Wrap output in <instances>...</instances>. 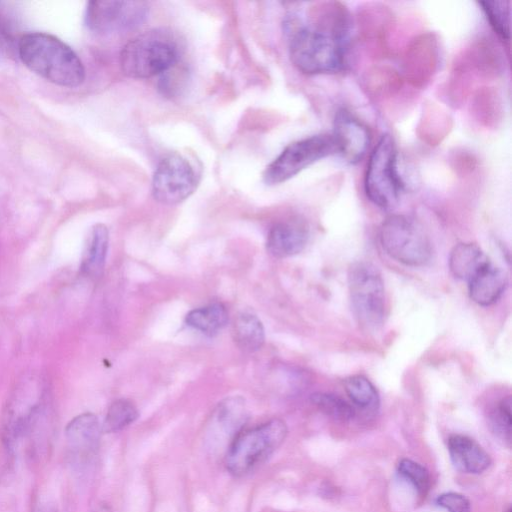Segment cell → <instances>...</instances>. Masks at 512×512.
<instances>
[{
  "instance_id": "cell-1",
  "label": "cell",
  "mask_w": 512,
  "mask_h": 512,
  "mask_svg": "<svg viewBox=\"0 0 512 512\" xmlns=\"http://www.w3.org/2000/svg\"><path fill=\"white\" fill-rule=\"evenodd\" d=\"M22 63L48 82L61 87H78L85 80V68L75 51L54 35L29 32L16 47Z\"/></svg>"
},
{
  "instance_id": "cell-2",
  "label": "cell",
  "mask_w": 512,
  "mask_h": 512,
  "mask_svg": "<svg viewBox=\"0 0 512 512\" xmlns=\"http://www.w3.org/2000/svg\"><path fill=\"white\" fill-rule=\"evenodd\" d=\"M505 69V59L497 43L480 37L463 48L454 58L444 87V96L453 107L461 106L480 81L498 78Z\"/></svg>"
},
{
  "instance_id": "cell-3",
  "label": "cell",
  "mask_w": 512,
  "mask_h": 512,
  "mask_svg": "<svg viewBox=\"0 0 512 512\" xmlns=\"http://www.w3.org/2000/svg\"><path fill=\"white\" fill-rule=\"evenodd\" d=\"M46 389L39 377H23L13 389L4 408L1 432L6 446L13 450L29 438L48 415Z\"/></svg>"
},
{
  "instance_id": "cell-4",
  "label": "cell",
  "mask_w": 512,
  "mask_h": 512,
  "mask_svg": "<svg viewBox=\"0 0 512 512\" xmlns=\"http://www.w3.org/2000/svg\"><path fill=\"white\" fill-rule=\"evenodd\" d=\"M288 433L286 423L273 418L244 428L227 445L224 464L234 477H243L264 464L282 445Z\"/></svg>"
},
{
  "instance_id": "cell-5",
  "label": "cell",
  "mask_w": 512,
  "mask_h": 512,
  "mask_svg": "<svg viewBox=\"0 0 512 512\" xmlns=\"http://www.w3.org/2000/svg\"><path fill=\"white\" fill-rule=\"evenodd\" d=\"M179 46L170 32L153 29L127 42L120 53L123 73L131 78L144 79L163 74L178 61Z\"/></svg>"
},
{
  "instance_id": "cell-6",
  "label": "cell",
  "mask_w": 512,
  "mask_h": 512,
  "mask_svg": "<svg viewBox=\"0 0 512 512\" xmlns=\"http://www.w3.org/2000/svg\"><path fill=\"white\" fill-rule=\"evenodd\" d=\"M345 44L310 27L296 29L289 41L292 64L304 74H332L345 67Z\"/></svg>"
},
{
  "instance_id": "cell-7",
  "label": "cell",
  "mask_w": 512,
  "mask_h": 512,
  "mask_svg": "<svg viewBox=\"0 0 512 512\" xmlns=\"http://www.w3.org/2000/svg\"><path fill=\"white\" fill-rule=\"evenodd\" d=\"M364 189L369 200L382 209L393 207L404 190L397 167L396 144L388 133L380 137L370 155Z\"/></svg>"
},
{
  "instance_id": "cell-8",
  "label": "cell",
  "mask_w": 512,
  "mask_h": 512,
  "mask_svg": "<svg viewBox=\"0 0 512 512\" xmlns=\"http://www.w3.org/2000/svg\"><path fill=\"white\" fill-rule=\"evenodd\" d=\"M348 286L358 323L366 330L378 329L385 316V291L377 267L365 261L353 263L348 271Z\"/></svg>"
},
{
  "instance_id": "cell-9",
  "label": "cell",
  "mask_w": 512,
  "mask_h": 512,
  "mask_svg": "<svg viewBox=\"0 0 512 512\" xmlns=\"http://www.w3.org/2000/svg\"><path fill=\"white\" fill-rule=\"evenodd\" d=\"M379 240L391 258L407 266H422L432 255L430 240L422 226L405 215L386 218L380 227Z\"/></svg>"
},
{
  "instance_id": "cell-10",
  "label": "cell",
  "mask_w": 512,
  "mask_h": 512,
  "mask_svg": "<svg viewBox=\"0 0 512 512\" xmlns=\"http://www.w3.org/2000/svg\"><path fill=\"white\" fill-rule=\"evenodd\" d=\"M336 152V142L328 134H317L292 142L266 167L264 182L268 185L283 183Z\"/></svg>"
},
{
  "instance_id": "cell-11",
  "label": "cell",
  "mask_w": 512,
  "mask_h": 512,
  "mask_svg": "<svg viewBox=\"0 0 512 512\" xmlns=\"http://www.w3.org/2000/svg\"><path fill=\"white\" fill-rule=\"evenodd\" d=\"M199 180V172L186 156L169 153L160 160L153 174L152 195L162 204H178L194 193Z\"/></svg>"
},
{
  "instance_id": "cell-12",
  "label": "cell",
  "mask_w": 512,
  "mask_h": 512,
  "mask_svg": "<svg viewBox=\"0 0 512 512\" xmlns=\"http://www.w3.org/2000/svg\"><path fill=\"white\" fill-rule=\"evenodd\" d=\"M148 13L143 1H90L85 11V24L98 34H110L134 29Z\"/></svg>"
},
{
  "instance_id": "cell-13",
  "label": "cell",
  "mask_w": 512,
  "mask_h": 512,
  "mask_svg": "<svg viewBox=\"0 0 512 512\" xmlns=\"http://www.w3.org/2000/svg\"><path fill=\"white\" fill-rule=\"evenodd\" d=\"M440 65V44L433 32L414 36L406 45L401 57V75L415 89L427 87Z\"/></svg>"
},
{
  "instance_id": "cell-14",
  "label": "cell",
  "mask_w": 512,
  "mask_h": 512,
  "mask_svg": "<svg viewBox=\"0 0 512 512\" xmlns=\"http://www.w3.org/2000/svg\"><path fill=\"white\" fill-rule=\"evenodd\" d=\"M395 24V15L385 4L367 3L359 7L356 13L359 39L376 58L388 55L389 38Z\"/></svg>"
},
{
  "instance_id": "cell-15",
  "label": "cell",
  "mask_w": 512,
  "mask_h": 512,
  "mask_svg": "<svg viewBox=\"0 0 512 512\" xmlns=\"http://www.w3.org/2000/svg\"><path fill=\"white\" fill-rule=\"evenodd\" d=\"M102 425L98 417L85 412L74 417L65 428L66 446L70 463L76 468H85L97 456Z\"/></svg>"
},
{
  "instance_id": "cell-16",
  "label": "cell",
  "mask_w": 512,
  "mask_h": 512,
  "mask_svg": "<svg viewBox=\"0 0 512 512\" xmlns=\"http://www.w3.org/2000/svg\"><path fill=\"white\" fill-rule=\"evenodd\" d=\"M333 138L338 152L352 164L359 162L370 144L368 128L347 109L337 110L333 121Z\"/></svg>"
},
{
  "instance_id": "cell-17",
  "label": "cell",
  "mask_w": 512,
  "mask_h": 512,
  "mask_svg": "<svg viewBox=\"0 0 512 512\" xmlns=\"http://www.w3.org/2000/svg\"><path fill=\"white\" fill-rule=\"evenodd\" d=\"M310 27L347 45L352 18L345 4L339 1H321L308 11Z\"/></svg>"
},
{
  "instance_id": "cell-18",
  "label": "cell",
  "mask_w": 512,
  "mask_h": 512,
  "mask_svg": "<svg viewBox=\"0 0 512 512\" xmlns=\"http://www.w3.org/2000/svg\"><path fill=\"white\" fill-rule=\"evenodd\" d=\"M309 238L305 220L292 217L275 223L267 236V250L276 258H287L300 253Z\"/></svg>"
},
{
  "instance_id": "cell-19",
  "label": "cell",
  "mask_w": 512,
  "mask_h": 512,
  "mask_svg": "<svg viewBox=\"0 0 512 512\" xmlns=\"http://www.w3.org/2000/svg\"><path fill=\"white\" fill-rule=\"evenodd\" d=\"M249 418V412L244 398L231 396L217 404L212 412L209 432L212 437L227 441V445L244 428Z\"/></svg>"
},
{
  "instance_id": "cell-20",
  "label": "cell",
  "mask_w": 512,
  "mask_h": 512,
  "mask_svg": "<svg viewBox=\"0 0 512 512\" xmlns=\"http://www.w3.org/2000/svg\"><path fill=\"white\" fill-rule=\"evenodd\" d=\"M404 83L400 71L388 64L372 65L361 77L363 91L377 104L390 102L399 96Z\"/></svg>"
},
{
  "instance_id": "cell-21",
  "label": "cell",
  "mask_w": 512,
  "mask_h": 512,
  "mask_svg": "<svg viewBox=\"0 0 512 512\" xmlns=\"http://www.w3.org/2000/svg\"><path fill=\"white\" fill-rule=\"evenodd\" d=\"M447 447L454 466L464 473L480 474L491 464L489 454L466 435H451Z\"/></svg>"
},
{
  "instance_id": "cell-22",
  "label": "cell",
  "mask_w": 512,
  "mask_h": 512,
  "mask_svg": "<svg viewBox=\"0 0 512 512\" xmlns=\"http://www.w3.org/2000/svg\"><path fill=\"white\" fill-rule=\"evenodd\" d=\"M453 118L441 105L427 101L416 125L417 137L426 145H439L452 131Z\"/></svg>"
},
{
  "instance_id": "cell-23",
  "label": "cell",
  "mask_w": 512,
  "mask_h": 512,
  "mask_svg": "<svg viewBox=\"0 0 512 512\" xmlns=\"http://www.w3.org/2000/svg\"><path fill=\"white\" fill-rule=\"evenodd\" d=\"M472 118L486 129H497L504 118V102L495 87L480 86L470 95Z\"/></svg>"
},
{
  "instance_id": "cell-24",
  "label": "cell",
  "mask_w": 512,
  "mask_h": 512,
  "mask_svg": "<svg viewBox=\"0 0 512 512\" xmlns=\"http://www.w3.org/2000/svg\"><path fill=\"white\" fill-rule=\"evenodd\" d=\"M507 284L505 271L490 262L468 281L469 296L478 305L489 306L501 297Z\"/></svg>"
},
{
  "instance_id": "cell-25",
  "label": "cell",
  "mask_w": 512,
  "mask_h": 512,
  "mask_svg": "<svg viewBox=\"0 0 512 512\" xmlns=\"http://www.w3.org/2000/svg\"><path fill=\"white\" fill-rule=\"evenodd\" d=\"M490 262L486 253L475 243H459L449 255L452 275L467 282Z\"/></svg>"
},
{
  "instance_id": "cell-26",
  "label": "cell",
  "mask_w": 512,
  "mask_h": 512,
  "mask_svg": "<svg viewBox=\"0 0 512 512\" xmlns=\"http://www.w3.org/2000/svg\"><path fill=\"white\" fill-rule=\"evenodd\" d=\"M109 246L108 228L101 223L94 225L88 235L81 260V273L91 279L99 277L104 269Z\"/></svg>"
},
{
  "instance_id": "cell-27",
  "label": "cell",
  "mask_w": 512,
  "mask_h": 512,
  "mask_svg": "<svg viewBox=\"0 0 512 512\" xmlns=\"http://www.w3.org/2000/svg\"><path fill=\"white\" fill-rule=\"evenodd\" d=\"M234 340L245 352H255L265 342V330L261 320L250 312L239 314L233 326Z\"/></svg>"
},
{
  "instance_id": "cell-28",
  "label": "cell",
  "mask_w": 512,
  "mask_h": 512,
  "mask_svg": "<svg viewBox=\"0 0 512 512\" xmlns=\"http://www.w3.org/2000/svg\"><path fill=\"white\" fill-rule=\"evenodd\" d=\"M191 328L206 335L213 336L221 331L228 322V312L221 303H212L191 310L185 317Z\"/></svg>"
},
{
  "instance_id": "cell-29",
  "label": "cell",
  "mask_w": 512,
  "mask_h": 512,
  "mask_svg": "<svg viewBox=\"0 0 512 512\" xmlns=\"http://www.w3.org/2000/svg\"><path fill=\"white\" fill-rule=\"evenodd\" d=\"M344 389L351 401L361 409L375 411L379 407V394L375 386L362 375L344 380Z\"/></svg>"
},
{
  "instance_id": "cell-30",
  "label": "cell",
  "mask_w": 512,
  "mask_h": 512,
  "mask_svg": "<svg viewBox=\"0 0 512 512\" xmlns=\"http://www.w3.org/2000/svg\"><path fill=\"white\" fill-rule=\"evenodd\" d=\"M139 417L136 405L128 399H117L110 404L102 425L105 433H115L123 430Z\"/></svg>"
},
{
  "instance_id": "cell-31",
  "label": "cell",
  "mask_w": 512,
  "mask_h": 512,
  "mask_svg": "<svg viewBox=\"0 0 512 512\" xmlns=\"http://www.w3.org/2000/svg\"><path fill=\"white\" fill-rule=\"evenodd\" d=\"M489 25L497 36L506 43L510 40V2L503 0L479 1Z\"/></svg>"
},
{
  "instance_id": "cell-32",
  "label": "cell",
  "mask_w": 512,
  "mask_h": 512,
  "mask_svg": "<svg viewBox=\"0 0 512 512\" xmlns=\"http://www.w3.org/2000/svg\"><path fill=\"white\" fill-rule=\"evenodd\" d=\"M310 399L321 412L337 421L347 422L355 415L353 407L337 395L317 392Z\"/></svg>"
},
{
  "instance_id": "cell-33",
  "label": "cell",
  "mask_w": 512,
  "mask_h": 512,
  "mask_svg": "<svg viewBox=\"0 0 512 512\" xmlns=\"http://www.w3.org/2000/svg\"><path fill=\"white\" fill-rule=\"evenodd\" d=\"M397 470L414 487L418 495L426 496L430 488V475L424 466L411 459L404 458L399 461Z\"/></svg>"
},
{
  "instance_id": "cell-34",
  "label": "cell",
  "mask_w": 512,
  "mask_h": 512,
  "mask_svg": "<svg viewBox=\"0 0 512 512\" xmlns=\"http://www.w3.org/2000/svg\"><path fill=\"white\" fill-rule=\"evenodd\" d=\"M491 426L495 433L503 439L510 441L511 438V399L503 398L499 401L490 415Z\"/></svg>"
},
{
  "instance_id": "cell-35",
  "label": "cell",
  "mask_w": 512,
  "mask_h": 512,
  "mask_svg": "<svg viewBox=\"0 0 512 512\" xmlns=\"http://www.w3.org/2000/svg\"><path fill=\"white\" fill-rule=\"evenodd\" d=\"M449 164L455 174L464 177L474 172L478 161L472 152L466 149H455L450 153Z\"/></svg>"
},
{
  "instance_id": "cell-36",
  "label": "cell",
  "mask_w": 512,
  "mask_h": 512,
  "mask_svg": "<svg viewBox=\"0 0 512 512\" xmlns=\"http://www.w3.org/2000/svg\"><path fill=\"white\" fill-rule=\"evenodd\" d=\"M436 504L448 512L471 511L469 500L464 495L456 492H446L439 495Z\"/></svg>"
},
{
  "instance_id": "cell-37",
  "label": "cell",
  "mask_w": 512,
  "mask_h": 512,
  "mask_svg": "<svg viewBox=\"0 0 512 512\" xmlns=\"http://www.w3.org/2000/svg\"><path fill=\"white\" fill-rule=\"evenodd\" d=\"M14 48V41L4 21L0 18V53L11 52Z\"/></svg>"
},
{
  "instance_id": "cell-38",
  "label": "cell",
  "mask_w": 512,
  "mask_h": 512,
  "mask_svg": "<svg viewBox=\"0 0 512 512\" xmlns=\"http://www.w3.org/2000/svg\"><path fill=\"white\" fill-rule=\"evenodd\" d=\"M95 512H112V510L108 505L102 504Z\"/></svg>"
},
{
  "instance_id": "cell-39",
  "label": "cell",
  "mask_w": 512,
  "mask_h": 512,
  "mask_svg": "<svg viewBox=\"0 0 512 512\" xmlns=\"http://www.w3.org/2000/svg\"><path fill=\"white\" fill-rule=\"evenodd\" d=\"M38 512H56V511H55V509L50 508V507H43V508L39 509Z\"/></svg>"
},
{
  "instance_id": "cell-40",
  "label": "cell",
  "mask_w": 512,
  "mask_h": 512,
  "mask_svg": "<svg viewBox=\"0 0 512 512\" xmlns=\"http://www.w3.org/2000/svg\"><path fill=\"white\" fill-rule=\"evenodd\" d=\"M507 512H511V509H509Z\"/></svg>"
}]
</instances>
